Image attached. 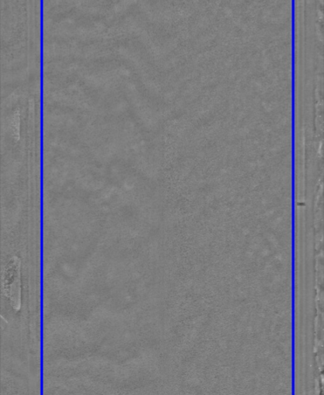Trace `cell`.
Here are the masks:
<instances>
[{"label":"cell","instance_id":"obj_1","mask_svg":"<svg viewBox=\"0 0 324 395\" xmlns=\"http://www.w3.org/2000/svg\"><path fill=\"white\" fill-rule=\"evenodd\" d=\"M8 266V276L4 282H8V285L5 286L6 289V296L10 298L12 306L16 310L20 308V262L19 260L13 258Z\"/></svg>","mask_w":324,"mask_h":395}]
</instances>
